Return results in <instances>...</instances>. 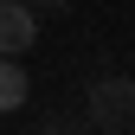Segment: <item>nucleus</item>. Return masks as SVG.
<instances>
[{
	"label": "nucleus",
	"instance_id": "obj_3",
	"mask_svg": "<svg viewBox=\"0 0 135 135\" xmlns=\"http://www.w3.org/2000/svg\"><path fill=\"white\" fill-rule=\"evenodd\" d=\"M26 97H32V77H26V64L20 58H7V64H0V109H26Z\"/></svg>",
	"mask_w": 135,
	"mask_h": 135
},
{
	"label": "nucleus",
	"instance_id": "obj_4",
	"mask_svg": "<svg viewBox=\"0 0 135 135\" xmlns=\"http://www.w3.org/2000/svg\"><path fill=\"white\" fill-rule=\"evenodd\" d=\"M32 135H97V129H90V116L52 109V116H39V129H32Z\"/></svg>",
	"mask_w": 135,
	"mask_h": 135
},
{
	"label": "nucleus",
	"instance_id": "obj_2",
	"mask_svg": "<svg viewBox=\"0 0 135 135\" xmlns=\"http://www.w3.org/2000/svg\"><path fill=\"white\" fill-rule=\"evenodd\" d=\"M32 39H39V13L20 7V0H7V7H0V45H7V58L32 52Z\"/></svg>",
	"mask_w": 135,
	"mask_h": 135
},
{
	"label": "nucleus",
	"instance_id": "obj_5",
	"mask_svg": "<svg viewBox=\"0 0 135 135\" xmlns=\"http://www.w3.org/2000/svg\"><path fill=\"white\" fill-rule=\"evenodd\" d=\"M20 7H32V13H64L71 0H20Z\"/></svg>",
	"mask_w": 135,
	"mask_h": 135
},
{
	"label": "nucleus",
	"instance_id": "obj_1",
	"mask_svg": "<svg viewBox=\"0 0 135 135\" xmlns=\"http://www.w3.org/2000/svg\"><path fill=\"white\" fill-rule=\"evenodd\" d=\"M84 116H90V129H103V135H135V77H97Z\"/></svg>",
	"mask_w": 135,
	"mask_h": 135
}]
</instances>
